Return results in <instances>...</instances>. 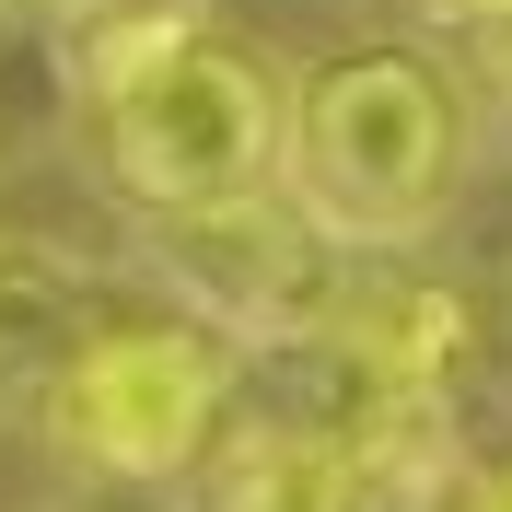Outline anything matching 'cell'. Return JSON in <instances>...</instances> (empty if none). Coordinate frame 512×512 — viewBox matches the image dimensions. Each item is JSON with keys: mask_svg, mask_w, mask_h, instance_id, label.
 I'll use <instances>...</instances> for the list:
<instances>
[{"mask_svg": "<svg viewBox=\"0 0 512 512\" xmlns=\"http://www.w3.org/2000/svg\"><path fill=\"white\" fill-rule=\"evenodd\" d=\"M70 70H82L117 198H140L152 222H210V210H245L280 187L291 105L268 59L210 35L198 12H94Z\"/></svg>", "mask_w": 512, "mask_h": 512, "instance_id": "1", "label": "cell"}, {"mask_svg": "<svg viewBox=\"0 0 512 512\" xmlns=\"http://www.w3.org/2000/svg\"><path fill=\"white\" fill-rule=\"evenodd\" d=\"M466 94L431 47H338L280 128V198L338 256H396L454 210Z\"/></svg>", "mask_w": 512, "mask_h": 512, "instance_id": "2", "label": "cell"}, {"mask_svg": "<svg viewBox=\"0 0 512 512\" xmlns=\"http://www.w3.org/2000/svg\"><path fill=\"white\" fill-rule=\"evenodd\" d=\"M245 408V350L222 326H198L187 303H117V315L35 384V431L59 466L117 489L198 478V454L222 443V419Z\"/></svg>", "mask_w": 512, "mask_h": 512, "instance_id": "3", "label": "cell"}, {"mask_svg": "<svg viewBox=\"0 0 512 512\" xmlns=\"http://www.w3.org/2000/svg\"><path fill=\"white\" fill-rule=\"evenodd\" d=\"M198 512H361V466L338 419L303 408H233L198 454Z\"/></svg>", "mask_w": 512, "mask_h": 512, "instance_id": "4", "label": "cell"}, {"mask_svg": "<svg viewBox=\"0 0 512 512\" xmlns=\"http://www.w3.org/2000/svg\"><path fill=\"white\" fill-rule=\"evenodd\" d=\"M117 315L94 291V268L82 256H59V245H0V373H59L94 326Z\"/></svg>", "mask_w": 512, "mask_h": 512, "instance_id": "5", "label": "cell"}, {"mask_svg": "<svg viewBox=\"0 0 512 512\" xmlns=\"http://www.w3.org/2000/svg\"><path fill=\"white\" fill-rule=\"evenodd\" d=\"M466 24H489V35H512V0H454Z\"/></svg>", "mask_w": 512, "mask_h": 512, "instance_id": "6", "label": "cell"}]
</instances>
